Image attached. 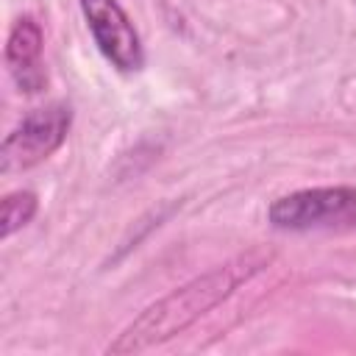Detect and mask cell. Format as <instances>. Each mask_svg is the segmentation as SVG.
Wrapping results in <instances>:
<instances>
[{"label":"cell","mask_w":356,"mask_h":356,"mask_svg":"<svg viewBox=\"0 0 356 356\" xmlns=\"http://www.w3.org/2000/svg\"><path fill=\"white\" fill-rule=\"evenodd\" d=\"M89 33L97 50L117 67L120 72H136L145 64V50L134 22L128 19L125 8L117 0H78Z\"/></svg>","instance_id":"cell-4"},{"label":"cell","mask_w":356,"mask_h":356,"mask_svg":"<svg viewBox=\"0 0 356 356\" xmlns=\"http://www.w3.org/2000/svg\"><path fill=\"white\" fill-rule=\"evenodd\" d=\"M267 220L281 231H312L356 222V186L298 189L270 203Z\"/></svg>","instance_id":"cell-3"},{"label":"cell","mask_w":356,"mask_h":356,"mask_svg":"<svg viewBox=\"0 0 356 356\" xmlns=\"http://www.w3.org/2000/svg\"><path fill=\"white\" fill-rule=\"evenodd\" d=\"M270 261V253L264 250H248L242 256H234L231 261L214 267L211 273H203L192 278L189 284L172 289L153 306H147L111 345L106 353H139L159 342H167L170 337L189 328L195 320H200L206 312L220 306L228 295L236 292L239 284L253 278L264 264Z\"/></svg>","instance_id":"cell-1"},{"label":"cell","mask_w":356,"mask_h":356,"mask_svg":"<svg viewBox=\"0 0 356 356\" xmlns=\"http://www.w3.org/2000/svg\"><path fill=\"white\" fill-rule=\"evenodd\" d=\"M39 203H36V195L28 192V189H19V192H11L3 197V209H0V239H8L14 231H19L22 225H28L36 214Z\"/></svg>","instance_id":"cell-6"},{"label":"cell","mask_w":356,"mask_h":356,"mask_svg":"<svg viewBox=\"0 0 356 356\" xmlns=\"http://www.w3.org/2000/svg\"><path fill=\"white\" fill-rule=\"evenodd\" d=\"M42 44H44L42 28L31 17H22L14 22L6 42V64L14 83L22 92H39L47 81L42 70Z\"/></svg>","instance_id":"cell-5"},{"label":"cell","mask_w":356,"mask_h":356,"mask_svg":"<svg viewBox=\"0 0 356 356\" xmlns=\"http://www.w3.org/2000/svg\"><path fill=\"white\" fill-rule=\"evenodd\" d=\"M70 125L72 111L64 103H50L25 114L22 122L0 145V172H22L53 156L64 145Z\"/></svg>","instance_id":"cell-2"}]
</instances>
